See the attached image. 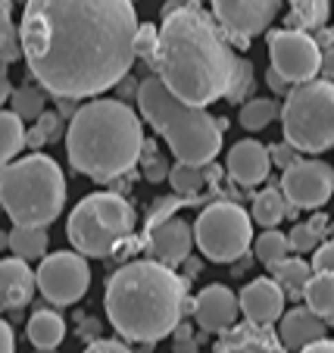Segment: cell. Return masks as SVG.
Segmentation results:
<instances>
[{"instance_id": "cell-1", "label": "cell", "mask_w": 334, "mask_h": 353, "mask_svg": "<svg viewBox=\"0 0 334 353\" xmlns=\"http://www.w3.org/2000/svg\"><path fill=\"white\" fill-rule=\"evenodd\" d=\"M134 0H28L22 50L34 81L54 97H97L128 79L138 50Z\"/></svg>"}, {"instance_id": "cell-2", "label": "cell", "mask_w": 334, "mask_h": 353, "mask_svg": "<svg viewBox=\"0 0 334 353\" xmlns=\"http://www.w3.org/2000/svg\"><path fill=\"white\" fill-rule=\"evenodd\" d=\"M241 57L216 16L200 3L169 0L163 7L160 47L154 57V72L163 85L191 107H209L228 97L238 75Z\"/></svg>"}, {"instance_id": "cell-3", "label": "cell", "mask_w": 334, "mask_h": 353, "mask_svg": "<svg viewBox=\"0 0 334 353\" xmlns=\"http://www.w3.org/2000/svg\"><path fill=\"white\" fill-rule=\"evenodd\" d=\"M107 319L125 341L156 344L181 325V316L194 313L187 303V279L160 260H134L116 269L103 294Z\"/></svg>"}, {"instance_id": "cell-4", "label": "cell", "mask_w": 334, "mask_h": 353, "mask_svg": "<svg viewBox=\"0 0 334 353\" xmlns=\"http://www.w3.org/2000/svg\"><path fill=\"white\" fill-rule=\"evenodd\" d=\"M140 116L125 100L101 97L91 100L69 119L66 154L75 172L94 181H113L128 175L144 154Z\"/></svg>"}, {"instance_id": "cell-5", "label": "cell", "mask_w": 334, "mask_h": 353, "mask_svg": "<svg viewBox=\"0 0 334 353\" xmlns=\"http://www.w3.org/2000/svg\"><path fill=\"white\" fill-rule=\"evenodd\" d=\"M138 110L150 122L156 134L169 144L178 163L191 166H209L222 150V132L228 128L225 119H216L207 107H191L181 97H175L160 75L140 81Z\"/></svg>"}, {"instance_id": "cell-6", "label": "cell", "mask_w": 334, "mask_h": 353, "mask_svg": "<svg viewBox=\"0 0 334 353\" xmlns=\"http://www.w3.org/2000/svg\"><path fill=\"white\" fill-rule=\"evenodd\" d=\"M0 200L16 225L47 228L66 203L63 169L44 154H28L7 163L0 172Z\"/></svg>"}, {"instance_id": "cell-7", "label": "cell", "mask_w": 334, "mask_h": 353, "mask_svg": "<svg viewBox=\"0 0 334 353\" xmlns=\"http://www.w3.org/2000/svg\"><path fill=\"white\" fill-rule=\"evenodd\" d=\"M134 222L138 216L122 194L97 191L75 203L66 222V238L85 256H109L132 238Z\"/></svg>"}, {"instance_id": "cell-8", "label": "cell", "mask_w": 334, "mask_h": 353, "mask_svg": "<svg viewBox=\"0 0 334 353\" xmlns=\"http://www.w3.org/2000/svg\"><path fill=\"white\" fill-rule=\"evenodd\" d=\"M284 141L300 154H325L334 147V81L313 79L306 85H294L281 107Z\"/></svg>"}, {"instance_id": "cell-9", "label": "cell", "mask_w": 334, "mask_h": 353, "mask_svg": "<svg viewBox=\"0 0 334 353\" xmlns=\"http://www.w3.org/2000/svg\"><path fill=\"white\" fill-rule=\"evenodd\" d=\"M194 241L213 263L241 260L253 241V216L234 200H216L194 219Z\"/></svg>"}, {"instance_id": "cell-10", "label": "cell", "mask_w": 334, "mask_h": 353, "mask_svg": "<svg viewBox=\"0 0 334 353\" xmlns=\"http://www.w3.org/2000/svg\"><path fill=\"white\" fill-rule=\"evenodd\" d=\"M266 44L272 69H278L291 85H306V81L319 79L322 66H325L319 38H313L303 28H278V32H269Z\"/></svg>"}, {"instance_id": "cell-11", "label": "cell", "mask_w": 334, "mask_h": 353, "mask_svg": "<svg viewBox=\"0 0 334 353\" xmlns=\"http://www.w3.org/2000/svg\"><path fill=\"white\" fill-rule=\"evenodd\" d=\"M91 288V266L79 250H56L38 266V291L54 307H72Z\"/></svg>"}, {"instance_id": "cell-12", "label": "cell", "mask_w": 334, "mask_h": 353, "mask_svg": "<svg viewBox=\"0 0 334 353\" xmlns=\"http://www.w3.org/2000/svg\"><path fill=\"white\" fill-rule=\"evenodd\" d=\"M213 16L234 47H250L256 34H262L275 22L281 0H209Z\"/></svg>"}, {"instance_id": "cell-13", "label": "cell", "mask_w": 334, "mask_h": 353, "mask_svg": "<svg viewBox=\"0 0 334 353\" xmlns=\"http://www.w3.org/2000/svg\"><path fill=\"white\" fill-rule=\"evenodd\" d=\"M281 191L294 207L319 210L334 194V169L325 160H297L281 175Z\"/></svg>"}, {"instance_id": "cell-14", "label": "cell", "mask_w": 334, "mask_h": 353, "mask_svg": "<svg viewBox=\"0 0 334 353\" xmlns=\"http://www.w3.org/2000/svg\"><path fill=\"white\" fill-rule=\"evenodd\" d=\"M238 316H241V297L228 285H207L194 297V319L203 332H228L238 325Z\"/></svg>"}, {"instance_id": "cell-15", "label": "cell", "mask_w": 334, "mask_h": 353, "mask_svg": "<svg viewBox=\"0 0 334 353\" xmlns=\"http://www.w3.org/2000/svg\"><path fill=\"white\" fill-rule=\"evenodd\" d=\"M241 313L244 319L256 322V325H275L281 322V316L288 313L284 303H288V294L272 275H262V279H253L241 288Z\"/></svg>"}, {"instance_id": "cell-16", "label": "cell", "mask_w": 334, "mask_h": 353, "mask_svg": "<svg viewBox=\"0 0 334 353\" xmlns=\"http://www.w3.org/2000/svg\"><path fill=\"white\" fill-rule=\"evenodd\" d=\"M194 225H187L178 216H169L163 222L147 225V247L150 256L169 266H181V263L191 256V247H194Z\"/></svg>"}, {"instance_id": "cell-17", "label": "cell", "mask_w": 334, "mask_h": 353, "mask_svg": "<svg viewBox=\"0 0 334 353\" xmlns=\"http://www.w3.org/2000/svg\"><path fill=\"white\" fill-rule=\"evenodd\" d=\"M213 353H291V350L284 347L281 334L272 325H256V322L244 319L241 325L222 332Z\"/></svg>"}, {"instance_id": "cell-18", "label": "cell", "mask_w": 334, "mask_h": 353, "mask_svg": "<svg viewBox=\"0 0 334 353\" xmlns=\"http://www.w3.org/2000/svg\"><path fill=\"white\" fill-rule=\"evenodd\" d=\"M225 169L234 185H241V188L262 185L269 179V169H272V154H269L266 144H260L253 138H244L228 150Z\"/></svg>"}, {"instance_id": "cell-19", "label": "cell", "mask_w": 334, "mask_h": 353, "mask_svg": "<svg viewBox=\"0 0 334 353\" xmlns=\"http://www.w3.org/2000/svg\"><path fill=\"white\" fill-rule=\"evenodd\" d=\"M38 291V272L28 269V260L22 256H7L0 263V300L7 310L25 307Z\"/></svg>"}, {"instance_id": "cell-20", "label": "cell", "mask_w": 334, "mask_h": 353, "mask_svg": "<svg viewBox=\"0 0 334 353\" xmlns=\"http://www.w3.org/2000/svg\"><path fill=\"white\" fill-rule=\"evenodd\" d=\"M325 328H328V322L303 303V307L288 310V313L281 316L278 334H281V341H284L288 350L300 353V350H306L309 344H315V341L325 338Z\"/></svg>"}, {"instance_id": "cell-21", "label": "cell", "mask_w": 334, "mask_h": 353, "mask_svg": "<svg viewBox=\"0 0 334 353\" xmlns=\"http://www.w3.org/2000/svg\"><path fill=\"white\" fill-rule=\"evenodd\" d=\"M216 181H219L216 163H209V166H191V163L175 160L172 172H169V185H172V191L181 194V197H200V194H207V188H213Z\"/></svg>"}, {"instance_id": "cell-22", "label": "cell", "mask_w": 334, "mask_h": 353, "mask_svg": "<svg viewBox=\"0 0 334 353\" xmlns=\"http://www.w3.org/2000/svg\"><path fill=\"white\" fill-rule=\"evenodd\" d=\"M25 332H28V341L38 350H56L63 344V338H66V322L54 310H38V313H32Z\"/></svg>"}, {"instance_id": "cell-23", "label": "cell", "mask_w": 334, "mask_h": 353, "mask_svg": "<svg viewBox=\"0 0 334 353\" xmlns=\"http://www.w3.org/2000/svg\"><path fill=\"white\" fill-rule=\"evenodd\" d=\"M269 272H272V279L278 281L281 288H284V294H288V297H297V300H300L303 294H306V285L313 281L315 269H313V263L300 260V254H297V256H288V260H281L278 266H272Z\"/></svg>"}, {"instance_id": "cell-24", "label": "cell", "mask_w": 334, "mask_h": 353, "mask_svg": "<svg viewBox=\"0 0 334 353\" xmlns=\"http://www.w3.org/2000/svg\"><path fill=\"white\" fill-rule=\"evenodd\" d=\"M291 207H294V203L284 197L281 188H262L253 197V213L250 216H253V222L262 228H278L281 219L291 216Z\"/></svg>"}, {"instance_id": "cell-25", "label": "cell", "mask_w": 334, "mask_h": 353, "mask_svg": "<svg viewBox=\"0 0 334 353\" xmlns=\"http://www.w3.org/2000/svg\"><path fill=\"white\" fill-rule=\"evenodd\" d=\"M328 16H331V0H291L288 26L303 32H322L328 28Z\"/></svg>"}, {"instance_id": "cell-26", "label": "cell", "mask_w": 334, "mask_h": 353, "mask_svg": "<svg viewBox=\"0 0 334 353\" xmlns=\"http://www.w3.org/2000/svg\"><path fill=\"white\" fill-rule=\"evenodd\" d=\"M303 303L313 313H319L328 325H334V272H315L313 281L306 285Z\"/></svg>"}, {"instance_id": "cell-27", "label": "cell", "mask_w": 334, "mask_h": 353, "mask_svg": "<svg viewBox=\"0 0 334 353\" xmlns=\"http://www.w3.org/2000/svg\"><path fill=\"white\" fill-rule=\"evenodd\" d=\"M10 254L22 256V260H44L47 256V228H32V225H16L7 234Z\"/></svg>"}, {"instance_id": "cell-28", "label": "cell", "mask_w": 334, "mask_h": 353, "mask_svg": "<svg viewBox=\"0 0 334 353\" xmlns=\"http://www.w3.org/2000/svg\"><path fill=\"white\" fill-rule=\"evenodd\" d=\"M0 138H3V163H13L19 157V150H25L28 144L25 119L16 110H3L0 113Z\"/></svg>"}, {"instance_id": "cell-29", "label": "cell", "mask_w": 334, "mask_h": 353, "mask_svg": "<svg viewBox=\"0 0 334 353\" xmlns=\"http://www.w3.org/2000/svg\"><path fill=\"white\" fill-rule=\"evenodd\" d=\"M291 250H294V247H291V238L288 234H281L278 228H266V232L253 241V254L266 269L278 266L281 260H288Z\"/></svg>"}, {"instance_id": "cell-30", "label": "cell", "mask_w": 334, "mask_h": 353, "mask_svg": "<svg viewBox=\"0 0 334 353\" xmlns=\"http://www.w3.org/2000/svg\"><path fill=\"white\" fill-rule=\"evenodd\" d=\"M241 125L247 128V132H262V128H269L275 119H281V107L275 103V100L269 97H253L247 100V103H241Z\"/></svg>"}, {"instance_id": "cell-31", "label": "cell", "mask_w": 334, "mask_h": 353, "mask_svg": "<svg viewBox=\"0 0 334 353\" xmlns=\"http://www.w3.org/2000/svg\"><path fill=\"white\" fill-rule=\"evenodd\" d=\"M10 110L22 116L25 122H38L41 116L47 113V97H44V88H34V85H22L13 91L10 97Z\"/></svg>"}, {"instance_id": "cell-32", "label": "cell", "mask_w": 334, "mask_h": 353, "mask_svg": "<svg viewBox=\"0 0 334 353\" xmlns=\"http://www.w3.org/2000/svg\"><path fill=\"white\" fill-rule=\"evenodd\" d=\"M325 216H315V219H309V222H297L294 228L288 232V238H291V247H294V254H309V250H319V244H322V234H325Z\"/></svg>"}, {"instance_id": "cell-33", "label": "cell", "mask_w": 334, "mask_h": 353, "mask_svg": "<svg viewBox=\"0 0 334 353\" xmlns=\"http://www.w3.org/2000/svg\"><path fill=\"white\" fill-rule=\"evenodd\" d=\"M0 26H3V63H16L25 57L22 50V32L13 26V0H0Z\"/></svg>"}, {"instance_id": "cell-34", "label": "cell", "mask_w": 334, "mask_h": 353, "mask_svg": "<svg viewBox=\"0 0 334 353\" xmlns=\"http://www.w3.org/2000/svg\"><path fill=\"white\" fill-rule=\"evenodd\" d=\"M140 169H144V179H147L150 185L169 179V172H172L169 160H163V154L156 150L154 141H147V144H144V154H140Z\"/></svg>"}, {"instance_id": "cell-35", "label": "cell", "mask_w": 334, "mask_h": 353, "mask_svg": "<svg viewBox=\"0 0 334 353\" xmlns=\"http://www.w3.org/2000/svg\"><path fill=\"white\" fill-rule=\"evenodd\" d=\"M250 91H253V63L241 57V63H238V75H234V85H231V91H228L225 100H231V103H244Z\"/></svg>"}, {"instance_id": "cell-36", "label": "cell", "mask_w": 334, "mask_h": 353, "mask_svg": "<svg viewBox=\"0 0 334 353\" xmlns=\"http://www.w3.org/2000/svg\"><path fill=\"white\" fill-rule=\"evenodd\" d=\"M156 47H160V28L150 26V22H144V26L138 28V41H134V50H138V60L144 63H154L156 57Z\"/></svg>"}, {"instance_id": "cell-37", "label": "cell", "mask_w": 334, "mask_h": 353, "mask_svg": "<svg viewBox=\"0 0 334 353\" xmlns=\"http://www.w3.org/2000/svg\"><path fill=\"white\" fill-rule=\"evenodd\" d=\"M269 154H272V163L278 169H291L297 160H300V150H297L291 141H281V144H272L269 147Z\"/></svg>"}, {"instance_id": "cell-38", "label": "cell", "mask_w": 334, "mask_h": 353, "mask_svg": "<svg viewBox=\"0 0 334 353\" xmlns=\"http://www.w3.org/2000/svg\"><path fill=\"white\" fill-rule=\"evenodd\" d=\"M172 347H175V353H197V334L187 322H181L172 332Z\"/></svg>"}, {"instance_id": "cell-39", "label": "cell", "mask_w": 334, "mask_h": 353, "mask_svg": "<svg viewBox=\"0 0 334 353\" xmlns=\"http://www.w3.org/2000/svg\"><path fill=\"white\" fill-rule=\"evenodd\" d=\"M319 44H322V54H325V66H322V72H325V79L334 81V26L331 28H322V32H319Z\"/></svg>"}, {"instance_id": "cell-40", "label": "cell", "mask_w": 334, "mask_h": 353, "mask_svg": "<svg viewBox=\"0 0 334 353\" xmlns=\"http://www.w3.org/2000/svg\"><path fill=\"white\" fill-rule=\"evenodd\" d=\"M313 269L315 272H334V241L319 244V250H313Z\"/></svg>"}, {"instance_id": "cell-41", "label": "cell", "mask_w": 334, "mask_h": 353, "mask_svg": "<svg viewBox=\"0 0 334 353\" xmlns=\"http://www.w3.org/2000/svg\"><path fill=\"white\" fill-rule=\"evenodd\" d=\"M34 125L41 128V134H44L47 141H56L60 138V128H63V119H60V113H44Z\"/></svg>"}, {"instance_id": "cell-42", "label": "cell", "mask_w": 334, "mask_h": 353, "mask_svg": "<svg viewBox=\"0 0 334 353\" xmlns=\"http://www.w3.org/2000/svg\"><path fill=\"white\" fill-rule=\"evenodd\" d=\"M85 353H132L122 341H113V338H101V341H94V344L85 347Z\"/></svg>"}, {"instance_id": "cell-43", "label": "cell", "mask_w": 334, "mask_h": 353, "mask_svg": "<svg viewBox=\"0 0 334 353\" xmlns=\"http://www.w3.org/2000/svg\"><path fill=\"white\" fill-rule=\"evenodd\" d=\"M266 85L272 88L275 94H284V97H288V94L294 91V88H291V81L284 79V75H281L278 69H272V66H269V72H266Z\"/></svg>"}, {"instance_id": "cell-44", "label": "cell", "mask_w": 334, "mask_h": 353, "mask_svg": "<svg viewBox=\"0 0 334 353\" xmlns=\"http://www.w3.org/2000/svg\"><path fill=\"white\" fill-rule=\"evenodd\" d=\"M0 353H16V338H13V325L10 322L0 325Z\"/></svg>"}, {"instance_id": "cell-45", "label": "cell", "mask_w": 334, "mask_h": 353, "mask_svg": "<svg viewBox=\"0 0 334 353\" xmlns=\"http://www.w3.org/2000/svg\"><path fill=\"white\" fill-rule=\"evenodd\" d=\"M300 353H334V338H322V341H315V344H309L306 350H300Z\"/></svg>"}, {"instance_id": "cell-46", "label": "cell", "mask_w": 334, "mask_h": 353, "mask_svg": "<svg viewBox=\"0 0 334 353\" xmlns=\"http://www.w3.org/2000/svg\"><path fill=\"white\" fill-rule=\"evenodd\" d=\"M47 144V138L41 134V128L34 125V128H28V147H44Z\"/></svg>"}, {"instance_id": "cell-47", "label": "cell", "mask_w": 334, "mask_h": 353, "mask_svg": "<svg viewBox=\"0 0 334 353\" xmlns=\"http://www.w3.org/2000/svg\"><path fill=\"white\" fill-rule=\"evenodd\" d=\"M181 3H200V0H181Z\"/></svg>"}, {"instance_id": "cell-48", "label": "cell", "mask_w": 334, "mask_h": 353, "mask_svg": "<svg viewBox=\"0 0 334 353\" xmlns=\"http://www.w3.org/2000/svg\"><path fill=\"white\" fill-rule=\"evenodd\" d=\"M13 3H22V7H25V3H28V0H13Z\"/></svg>"}, {"instance_id": "cell-49", "label": "cell", "mask_w": 334, "mask_h": 353, "mask_svg": "<svg viewBox=\"0 0 334 353\" xmlns=\"http://www.w3.org/2000/svg\"><path fill=\"white\" fill-rule=\"evenodd\" d=\"M38 353H56V350H38Z\"/></svg>"}]
</instances>
